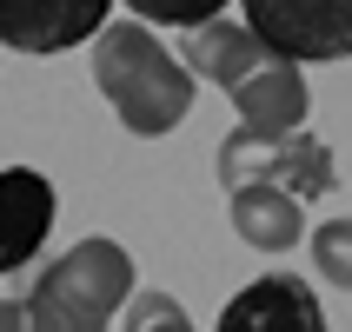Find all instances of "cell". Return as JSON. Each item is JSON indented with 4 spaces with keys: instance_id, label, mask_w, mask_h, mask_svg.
<instances>
[{
    "instance_id": "cell-1",
    "label": "cell",
    "mask_w": 352,
    "mask_h": 332,
    "mask_svg": "<svg viewBox=\"0 0 352 332\" xmlns=\"http://www.w3.org/2000/svg\"><path fill=\"white\" fill-rule=\"evenodd\" d=\"M94 80L126 133L160 140L193 113V67H179L140 20H107L94 34Z\"/></svg>"
},
{
    "instance_id": "cell-2",
    "label": "cell",
    "mask_w": 352,
    "mask_h": 332,
    "mask_svg": "<svg viewBox=\"0 0 352 332\" xmlns=\"http://www.w3.org/2000/svg\"><path fill=\"white\" fill-rule=\"evenodd\" d=\"M133 299V253L120 239H80L27 293V332H107Z\"/></svg>"
},
{
    "instance_id": "cell-3",
    "label": "cell",
    "mask_w": 352,
    "mask_h": 332,
    "mask_svg": "<svg viewBox=\"0 0 352 332\" xmlns=\"http://www.w3.org/2000/svg\"><path fill=\"white\" fill-rule=\"evenodd\" d=\"M239 179H273V186H293L299 199L333 193V146L313 133H286V140H219V186H239Z\"/></svg>"
},
{
    "instance_id": "cell-4",
    "label": "cell",
    "mask_w": 352,
    "mask_h": 332,
    "mask_svg": "<svg viewBox=\"0 0 352 332\" xmlns=\"http://www.w3.org/2000/svg\"><path fill=\"white\" fill-rule=\"evenodd\" d=\"M226 93H233V107H239L233 140H286V133L306 126V74H299V60L279 54V47H266Z\"/></svg>"
},
{
    "instance_id": "cell-5",
    "label": "cell",
    "mask_w": 352,
    "mask_h": 332,
    "mask_svg": "<svg viewBox=\"0 0 352 332\" xmlns=\"http://www.w3.org/2000/svg\"><path fill=\"white\" fill-rule=\"evenodd\" d=\"M246 27L293 60H352V0H246Z\"/></svg>"
},
{
    "instance_id": "cell-6",
    "label": "cell",
    "mask_w": 352,
    "mask_h": 332,
    "mask_svg": "<svg viewBox=\"0 0 352 332\" xmlns=\"http://www.w3.org/2000/svg\"><path fill=\"white\" fill-rule=\"evenodd\" d=\"M107 27V0H0V47L67 54Z\"/></svg>"
},
{
    "instance_id": "cell-7",
    "label": "cell",
    "mask_w": 352,
    "mask_h": 332,
    "mask_svg": "<svg viewBox=\"0 0 352 332\" xmlns=\"http://www.w3.org/2000/svg\"><path fill=\"white\" fill-rule=\"evenodd\" d=\"M213 332H326V313H319L313 279L266 273V279H253V286L233 293V306L219 313Z\"/></svg>"
},
{
    "instance_id": "cell-8",
    "label": "cell",
    "mask_w": 352,
    "mask_h": 332,
    "mask_svg": "<svg viewBox=\"0 0 352 332\" xmlns=\"http://www.w3.org/2000/svg\"><path fill=\"white\" fill-rule=\"evenodd\" d=\"M54 233V179L34 166L0 173V273H20Z\"/></svg>"
},
{
    "instance_id": "cell-9",
    "label": "cell",
    "mask_w": 352,
    "mask_h": 332,
    "mask_svg": "<svg viewBox=\"0 0 352 332\" xmlns=\"http://www.w3.org/2000/svg\"><path fill=\"white\" fill-rule=\"evenodd\" d=\"M226 206H233V233L259 253H286L306 239V199L293 186H273V179H239L226 186Z\"/></svg>"
},
{
    "instance_id": "cell-10",
    "label": "cell",
    "mask_w": 352,
    "mask_h": 332,
    "mask_svg": "<svg viewBox=\"0 0 352 332\" xmlns=\"http://www.w3.org/2000/svg\"><path fill=\"white\" fill-rule=\"evenodd\" d=\"M120 332H193V319H186V306H179L173 293H133L126 299V313H120Z\"/></svg>"
},
{
    "instance_id": "cell-11",
    "label": "cell",
    "mask_w": 352,
    "mask_h": 332,
    "mask_svg": "<svg viewBox=\"0 0 352 332\" xmlns=\"http://www.w3.org/2000/svg\"><path fill=\"white\" fill-rule=\"evenodd\" d=\"M313 266H319V279H333L339 293H352V219H326L313 239Z\"/></svg>"
},
{
    "instance_id": "cell-12",
    "label": "cell",
    "mask_w": 352,
    "mask_h": 332,
    "mask_svg": "<svg viewBox=\"0 0 352 332\" xmlns=\"http://www.w3.org/2000/svg\"><path fill=\"white\" fill-rule=\"evenodd\" d=\"M140 20H160V27H206V20H219V7L226 0H126Z\"/></svg>"
},
{
    "instance_id": "cell-13",
    "label": "cell",
    "mask_w": 352,
    "mask_h": 332,
    "mask_svg": "<svg viewBox=\"0 0 352 332\" xmlns=\"http://www.w3.org/2000/svg\"><path fill=\"white\" fill-rule=\"evenodd\" d=\"M0 332H27V299H20V306L0 299Z\"/></svg>"
}]
</instances>
